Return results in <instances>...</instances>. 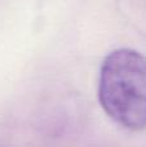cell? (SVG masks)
Returning a JSON list of instances; mask_svg holds the SVG:
<instances>
[{
	"label": "cell",
	"mask_w": 146,
	"mask_h": 147,
	"mask_svg": "<svg viewBox=\"0 0 146 147\" xmlns=\"http://www.w3.org/2000/svg\"><path fill=\"white\" fill-rule=\"evenodd\" d=\"M98 97L116 124L129 130L146 128V57L128 48L111 52L101 67Z\"/></svg>",
	"instance_id": "1"
}]
</instances>
